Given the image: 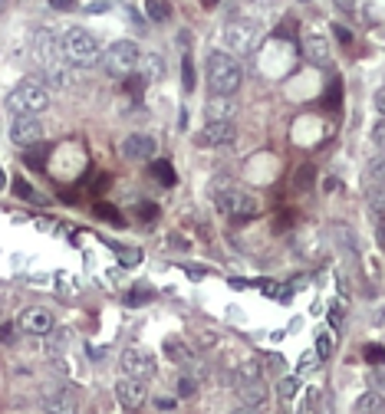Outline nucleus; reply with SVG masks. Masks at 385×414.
I'll use <instances>...</instances> for the list:
<instances>
[{
	"instance_id": "1",
	"label": "nucleus",
	"mask_w": 385,
	"mask_h": 414,
	"mask_svg": "<svg viewBox=\"0 0 385 414\" xmlns=\"http://www.w3.org/2000/svg\"><path fill=\"white\" fill-rule=\"evenodd\" d=\"M244 83V69L241 63L224 53V49H211L208 53V85L214 95H234Z\"/></svg>"
},
{
	"instance_id": "2",
	"label": "nucleus",
	"mask_w": 385,
	"mask_h": 414,
	"mask_svg": "<svg viewBox=\"0 0 385 414\" xmlns=\"http://www.w3.org/2000/svg\"><path fill=\"white\" fill-rule=\"evenodd\" d=\"M59 53L76 63V66H93L99 59V40L83 27H69L63 37H59Z\"/></svg>"
},
{
	"instance_id": "3",
	"label": "nucleus",
	"mask_w": 385,
	"mask_h": 414,
	"mask_svg": "<svg viewBox=\"0 0 385 414\" xmlns=\"http://www.w3.org/2000/svg\"><path fill=\"white\" fill-rule=\"evenodd\" d=\"M7 105H10V112L13 115H40V112H47L49 109V95L40 83L23 79V83H17L13 89H10Z\"/></svg>"
},
{
	"instance_id": "4",
	"label": "nucleus",
	"mask_w": 385,
	"mask_h": 414,
	"mask_svg": "<svg viewBox=\"0 0 385 414\" xmlns=\"http://www.w3.org/2000/svg\"><path fill=\"white\" fill-rule=\"evenodd\" d=\"M138 47H135L132 40H119V43H112V47L102 53V69H106V76H112V79H126V76L135 73V66H138Z\"/></svg>"
},
{
	"instance_id": "5",
	"label": "nucleus",
	"mask_w": 385,
	"mask_h": 414,
	"mask_svg": "<svg viewBox=\"0 0 385 414\" xmlns=\"http://www.w3.org/2000/svg\"><path fill=\"white\" fill-rule=\"evenodd\" d=\"M218 204H221V211L231 217V220H251V217L260 214V201L241 188L221 191V194H218Z\"/></svg>"
},
{
	"instance_id": "6",
	"label": "nucleus",
	"mask_w": 385,
	"mask_h": 414,
	"mask_svg": "<svg viewBox=\"0 0 385 414\" xmlns=\"http://www.w3.org/2000/svg\"><path fill=\"white\" fill-rule=\"evenodd\" d=\"M257 37H260V23H251V20H231L224 27V40H227V47L234 53H251Z\"/></svg>"
},
{
	"instance_id": "7",
	"label": "nucleus",
	"mask_w": 385,
	"mask_h": 414,
	"mask_svg": "<svg viewBox=\"0 0 385 414\" xmlns=\"http://www.w3.org/2000/svg\"><path fill=\"white\" fill-rule=\"evenodd\" d=\"M33 57H37V63L43 69L57 66L59 57H63V53H59V37L49 27H43V30H37V33H33Z\"/></svg>"
},
{
	"instance_id": "8",
	"label": "nucleus",
	"mask_w": 385,
	"mask_h": 414,
	"mask_svg": "<svg viewBox=\"0 0 385 414\" xmlns=\"http://www.w3.org/2000/svg\"><path fill=\"white\" fill-rule=\"evenodd\" d=\"M119 362H122V375L126 378H138V382H145V378L155 375V358L148 355V352H142V348H126Z\"/></svg>"
},
{
	"instance_id": "9",
	"label": "nucleus",
	"mask_w": 385,
	"mask_h": 414,
	"mask_svg": "<svg viewBox=\"0 0 385 414\" xmlns=\"http://www.w3.org/2000/svg\"><path fill=\"white\" fill-rule=\"evenodd\" d=\"M40 138H43V125H40L37 115H13V125H10V141H13V145L30 148V145H37Z\"/></svg>"
},
{
	"instance_id": "10",
	"label": "nucleus",
	"mask_w": 385,
	"mask_h": 414,
	"mask_svg": "<svg viewBox=\"0 0 385 414\" xmlns=\"http://www.w3.org/2000/svg\"><path fill=\"white\" fill-rule=\"evenodd\" d=\"M237 138V129L234 122H208L201 132L194 135V145H204V148H224Z\"/></svg>"
},
{
	"instance_id": "11",
	"label": "nucleus",
	"mask_w": 385,
	"mask_h": 414,
	"mask_svg": "<svg viewBox=\"0 0 385 414\" xmlns=\"http://www.w3.org/2000/svg\"><path fill=\"white\" fill-rule=\"evenodd\" d=\"M116 398H119V405L129 408V411H135V408H142L145 405V398H148V388H145V382H138V378H119V385H116Z\"/></svg>"
},
{
	"instance_id": "12",
	"label": "nucleus",
	"mask_w": 385,
	"mask_h": 414,
	"mask_svg": "<svg viewBox=\"0 0 385 414\" xmlns=\"http://www.w3.org/2000/svg\"><path fill=\"white\" fill-rule=\"evenodd\" d=\"M303 57L313 63V66H329V59H333V53H329V40L319 33V30H309L307 37H303Z\"/></svg>"
},
{
	"instance_id": "13",
	"label": "nucleus",
	"mask_w": 385,
	"mask_h": 414,
	"mask_svg": "<svg viewBox=\"0 0 385 414\" xmlns=\"http://www.w3.org/2000/svg\"><path fill=\"white\" fill-rule=\"evenodd\" d=\"M155 138L152 135H145V132H132L122 138V155H126L129 161H145V158H152L155 155Z\"/></svg>"
},
{
	"instance_id": "14",
	"label": "nucleus",
	"mask_w": 385,
	"mask_h": 414,
	"mask_svg": "<svg viewBox=\"0 0 385 414\" xmlns=\"http://www.w3.org/2000/svg\"><path fill=\"white\" fill-rule=\"evenodd\" d=\"M20 326L33 336H47V332H53V312H47L43 306H30L20 312Z\"/></svg>"
},
{
	"instance_id": "15",
	"label": "nucleus",
	"mask_w": 385,
	"mask_h": 414,
	"mask_svg": "<svg viewBox=\"0 0 385 414\" xmlns=\"http://www.w3.org/2000/svg\"><path fill=\"white\" fill-rule=\"evenodd\" d=\"M43 408L47 414H76V388H57L43 398Z\"/></svg>"
},
{
	"instance_id": "16",
	"label": "nucleus",
	"mask_w": 385,
	"mask_h": 414,
	"mask_svg": "<svg viewBox=\"0 0 385 414\" xmlns=\"http://www.w3.org/2000/svg\"><path fill=\"white\" fill-rule=\"evenodd\" d=\"M231 382H234V388L257 385V382H263V365H260V362H241V365L234 368Z\"/></svg>"
},
{
	"instance_id": "17",
	"label": "nucleus",
	"mask_w": 385,
	"mask_h": 414,
	"mask_svg": "<svg viewBox=\"0 0 385 414\" xmlns=\"http://www.w3.org/2000/svg\"><path fill=\"white\" fill-rule=\"evenodd\" d=\"M237 105L231 102V95H214L208 102V122H231Z\"/></svg>"
},
{
	"instance_id": "18",
	"label": "nucleus",
	"mask_w": 385,
	"mask_h": 414,
	"mask_svg": "<svg viewBox=\"0 0 385 414\" xmlns=\"http://www.w3.org/2000/svg\"><path fill=\"white\" fill-rule=\"evenodd\" d=\"M138 73H142L145 83H152V79H162L165 76V59L158 57V53H145V57H138Z\"/></svg>"
},
{
	"instance_id": "19",
	"label": "nucleus",
	"mask_w": 385,
	"mask_h": 414,
	"mask_svg": "<svg viewBox=\"0 0 385 414\" xmlns=\"http://www.w3.org/2000/svg\"><path fill=\"white\" fill-rule=\"evenodd\" d=\"M353 414H385V395L382 391H366L362 398H356Z\"/></svg>"
},
{
	"instance_id": "20",
	"label": "nucleus",
	"mask_w": 385,
	"mask_h": 414,
	"mask_svg": "<svg viewBox=\"0 0 385 414\" xmlns=\"http://www.w3.org/2000/svg\"><path fill=\"white\" fill-rule=\"evenodd\" d=\"M385 184V155L366 161V191L369 188H382Z\"/></svg>"
},
{
	"instance_id": "21",
	"label": "nucleus",
	"mask_w": 385,
	"mask_h": 414,
	"mask_svg": "<svg viewBox=\"0 0 385 414\" xmlns=\"http://www.w3.org/2000/svg\"><path fill=\"white\" fill-rule=\"evenodd\" d=\"M237 395H241V401L244 405H267V385L263 382H257V385H244V388H237Z\"/></svg>"
},
{
	"instance_id": "22",
	"label": "nucleus",
	"mask_w": 385,
	"mask_h": 414,
	"mask_svg": "<svg viewBox=\"0 0 385 414\" xmlns=\"http://www.w3.org/2000/svg\"><path fill=\"white\" fill-rule=\"evenodd\" d=\"M145 13H148L152 23H168V17H172V4H168V0H145Z\"/></svg>"
},
{
	"instance_id": "23",
	"label": "nucleus",
	"mask_w": 385,
	"mask_h": 414,
	"mask_svg": "<svg viewBox=\"0 0 385 414\" xmlns=\"http://www.w3.org/2000/svg\"><path fill=\"white\" fill-rule=\"evenodd\" d=\"M366 198H369V211H372V217H376V220H385V184L382 188H369Z\"/></svg>"
},
{
	"instance_id": "24",
	"label": "nucleus",
	"mask_w": 385,
	"mask_h": 414,
	"mask_svg": "<svg viewBox=\"0 0 385 414\" xmlns=\"http://www.w3.org/2000/svg\"><path fill=\"white\" fill-rule=\"evenodd\" d=\"M152 175H155L158 181H162L165 188H172L174 181H178V178H174V168L168 165V161H152Z\"/></svg>"
},
{
	"instance_id": "25",
	"label": "nucleus",
	"mask_w": 385,
	"mask_h": 414,
	"mask_svg": "<svg viewBox=\"0 0 385 414\" xmlns=\"http://www.w3.org/2000/svg\"><path fill=\"white\" fill-rule=\"evenodd\" d=\"M47 83L49 85H57V89H66L69 85V73H66V66H47Z\"/></svg>"
},
{
	"instance_id": "26",
	"label": "nucleus",
	"mask_w": 385,
	"mask_h": 414,
	"mask_svg": "<svg viewBox=\"0 0 385 414\" xmlns=\"http://www.w3.org/2000/svg\"><path fill=\"white\" fill-rule=\"evenodd\" d=\"M182 76H184V89H194V63L188 53H184V59H182Z\"/></svg>"
},
{
	"instance_id": "27",
	"label": "nucleus",
	"mask_w": 385,
	"mask_h": 414,
	"mask_svg": "<svg viewBox=\"0 0 385 414\" xmlns=\"http://www.w3.org/2000/svg\"><path fill=\"white\" fill-rule=\"evenodd\" d=\"M329 352H333V342H329L326 332H319V336H316V355L319 358H329Z\"/></svg>"
},
{
	"instance_id": "28",
	"label": "nucleus",
	"mask_w": 385,
	"mask_h": 414,
	"mask_svg": "<svg viewBox=\"0 0 385 414\" xmlns=\"http://www.w3.org/2000/svg\"><path fill=\"white\" fill-rule=\"evenodd\" d=\"M96 214L102 217V220H109V224H119V220H122V217L112 211V204H96Z\"/></svg>"
},
{
	"instance_id": "29",
	"label": "nucleus",
	"mask_w": 385,
	"mask_h": 414,
	"mask_svg": "<svg viewBox=\"0 0 385 414\" xmlns=\"http://www.w3.org/2000/svg\"><path fill=\"white\" fill-rule=\"evenodd\" d=\"M297 378H283V382H280V385H277V391H280V395H283V398H293V395H297Z\"/></svg>"
},
{
	"instance_id": "30",
	"label": "nucleus",
	"mask_w": 385,
	"mask_h": 414,
	"mask_svg": "<svg viewBox=\"0 0 385 414\" xmlns=\"http://www.w3.org/2000/svg\"><path fill=\"white\" fill-rule=\"evenodd\" d=\"M372 141H376L379 148L385 151V119H379V122L372 125Z\"/></svg>"
},
{
	"instance_id": "31",
	"label": "nucleus",
	"mask_w": 385,
	"mask_h": 414,
	"mask_svg": "<svg viewBox=\"0 0 385 414\" xmlns=\"http://www.w3.org/2000/svg\"><path fill=\"white\" fill-rule=\"evenodd\" d=\"M366 358H369V362H376V365H385V348L369 345V348H366Z\"/></svg>"
},
{
	"instance_id": "32",
	"label": "nucleus",
	"mask_w": 385,
	"mask_h": 414,
	"mask_svg": "<svg viewBox=\"0 0 385 414\" xmlns=\"http://www.w3.org/2000/svg\"><path fill=\"white\" fill-rule=\"evenodd\" d=\"M168 355L178 358V362H184V358H188V348H184L182 342H168Z\"/></svg>"
},
{
	"instance_id": "33",
	"label": "nucleus",
	"mask_w": 385,
	"mask_h": 414,
	"mask_svg": "<svg viewBox=\"0 0 385 414\" xmlns=\"http://www.w3.org/2000/svg\"><path fill=\"white\" fill-rule=\"evenodd\" d=\"M372 385H376V391H385V365L372 368Z\"/></svg>"
},
{
	"instance_id": "34",
	"label": "nucleus",
	"mask_w": 385,
	"mask_h": 414,
	"mask_svg": "<svg viewBox=\"0 0 385 414\" xmlns=\"http://www.w3.org/2000/svg\"><path fill=\"white\" fill-rule=\"evenodd\" d=\"M116 250H119V256H122V264L126 266H135L138 264V256H142L138 250H122V247H116Z\"/></svg>"
},
{
	"instance_id": "35",
	"label": "nucleus",
	"mask_w": 385,
	"mask_h": 414,
	"mask_svg": "<svg viewBox=\"0 0 385 414\" xmlns=\"http://www.w3.org/2000/svg\"><path fill=\"white\" fill-rule=\"evenodd\" d=\"M178 395H182V398H191L194 395V382H191V378H182V382H178Z\"/></svg>"
},
{
	"instance_id": "36",
	"label": "nucleus",
	"mask_w": 385,
	"mask_h": 414,
	"mask_svg": "<svg viewBox=\"0 0 385 414\" xmlns=\"http://www.w3.org/2000/svg\"><path fill=\"white\" fill-rule=\"evenodd\" d=\"M27 165H33V168H43V165H47V158H43V151H37V148L30 151V155H27Z\"/></svg>"
},
{
	"instance_id": "37",
	"label": "nucleus",
	"mask_w": 385,
	"mask_h": 414,
	"mask_svg": "<svg viewBox=\"0 0 385 414\" xmlns=\"http://www.w3.org/2000/svg\"><path fill=\"white\" fill-rule=\"evenodd\" d=\"M231 414H263V408H260V405H244V401H241V405L234 408Z\"/></svg>"
},
{
	"instance_id": "38",
	"label": "nucleus",
	"mask_w": 385,
	"mask_h": 414,
	"mask_svg": "<svg viewBox=\"0 0 385 414\" xmlns=\"http://www.w3.org/2000/svg\"><path fill=\"white\" fill-rule=\"evenodd\" d=\"M102 10H109V0H93V4H86V13H102Z\"/></svg>"
},
{
	"instance_id": "39",
	"label": "nucleus",
	"mask_w": 385,
	"mask_h": 414,
	"mask_svg": "<svg viewBox=\"0 0 385 414\" xmlns=\"http://www.w3.org/2000/svg\"><path fill=\"white\" fill-rule=\"evenodd\" d=\"M329 322H333V326H339V322H343V306H336V302L329 306Z\"/></svg>"
},
{
	"instance_id": "40",
	"label": "nucleus",
	"mask_w": 385,
	"mask_h": 414,
	"mask_svg": "<svg viewBox=\"0 0 385 414\" xmlns=\"http://www.w3.org/2000/svg\"><path fill=\"white\" fill-rule=\"evenodd\" d=\"M333 4H336L339 10H346V13H353V10L359 7V0H333Z\"/></svg>"
},
{
	"instance_id": "41",
	"label": "nucleus",
	"mask_w": 385,
	"mask_h": 414,
	"mask_svg": "<svg viewBox=\"0 0 385 414\" xmlns=\"http://www.w3.org/2000/svg\"><path fill=\"white\" fill-rule=\"evenodd\" d=\"M57 10H76V0H49Z\"/></svg>"
},
{
	"instance_id": "42",
	"label": "nucleus",
	"mask_w": 385,
	"mask_h": 414,
	"mask_svg": "<svg viewBox=\"0 0 385 414\" xmlns=\"http://www.w3.org/2000/svg\"><path fill=\"white\" fill-rule=\"evenodd\" d=\"M376 109H379V115L385 119V85H382V89L376 93Z\"/></svg>"
},
{
	"instance_id": "43",
	"label": "nucleus",
	"mask_w": 385,
	"mask_h": 414,
	"mask_svg": "<svg viewBox=\"0 0 385 414\" xmlns=\"http://www.w3.org/2000/svg\"><path fill=\"white\" fill-rule=\"evenodd\" d=\"M13 191H17V198H30V194H33V191H30V184H23V181H17V184H13Z\"/></svg>"
},
{
	"instance_id": "44",
	"label": "nucleus",
	"mask_w": 385,
	"mask_h": 414,
	"mask_svg": "<svg viewBox=\"0 0 385 414\" xmlns=\"http://www.w3.org/2000/svg\"><path fill=\"white\" fill-rule=\"evenodd\" d=\"M372 322H376L379 329H385V302H382V306H379V309H376V316H372Z\"/></svg>"
},
{
	"instance_id": "45",
	"label": "nucleus",
	"mask_w": 385,
	"mask_h": 414,
	"mask_svg": "<svg viewBox=\"0 0 385 414\" xmlns=\"http://www.w3.org/2000/svg\"><path fill=\"white\" fill-rule=\"evenodd\" d=\"M138 214H142L145 220H148V217H155L158 211H155V204H138Z\"/></svg>"
},
{
	"instance_id": "46",
	"label": "nucleus",
	"mask_w": 385,
	"mask_h": 414,
	"mask_svg": "<svg viewBox=\"0 0 385 414\" xmlns=\"http://www.w3.org/2000/svg\"><path fill=\"white\" fill-rule=\"evenodd\" d=\"M307 178H313V171H307V168H303V171H300V181H297V188H300V191H303V188L309 184Z\"/></svg>"
},
{
	"instance_id": "47",
	"label": "nucleus",
	"mask_w": 385,
	"mask_h": 414,
	"mask_svg": "<svg viewBox=\"0 0 385 414\" xmlns=\"http://www.w3.org/2000/svg\"><path fill=\"white\" fill-rule=\"evenodd\" d=\"M300 368H316V355H303V365Z\"/></svg>"
},
{
	"instance_id": "48",
	"label": "nucleus",
	"mask_w": 385,
	"mask_h": 414,
	"mask_svg": "<svg viewBox=\"0 0 385 414\" xmlns=\"http://www.w3.org/2000/svg\"><path fill=\"white\" fill-rule=\"evenodd\" d=\"M336 37L343 40V43H349V40H353V37H349V30H343V27H336Z\"/></svg>"
},
{
	"instance_id": "49",
	"label": "nucleus",
	"mask_w": 385,
	"mask_h": 414,
	"mask_svg": "<svg viewBox=\"0 0 385 414\" xmlns=\"http://www.w3.org/2000/svg\"><path fill=\"white\" fill-rule=\"evenodd\" d=\"M204 7H218V0H201Z\"/></svg>"
},
{
	"instance_id": "50",
	"label": "nucleus",
	"mask_w": 385,
	"mask_h": 414,
	"mask_svg": "<svg viewBox=\"0 0 385 414\" xmlns=\"http://www.w3.org/2000/svg\"><path fill=\"white\" fill-rule=\"evenodd\" d=\"M4 181H7V175H4V168H0V191H4Z\"/></svg>"
},
{
	"instance_id": "51",
	"label": "nucleus",
	"mask_w": 385,
	"mask_h": 414,
	"mask_svg": "<svg viewBox=\"0 0 385 414\" xmlns=\"http://www.w3.org/2000/svg\"><path fill=\"white\" fill-rule=\"evenodd\" d=\"M300 4H309V0H300Z\"/></svg>"
}]
</instances>
